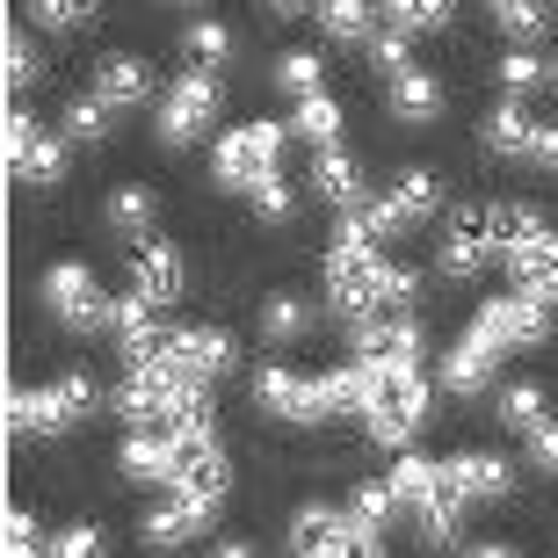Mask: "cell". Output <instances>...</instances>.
<instances>
[{
    "instance_id": "1",
    "label": "cell",
    "mask_w": 558,
    "mask_h": 558,
    "mask_svg": "<svg viewBox=\"0 0 558 558\" xmlns=\"http://www.w3.org/2000/svg\"><path fill=\"white\" fill-rule=\"evenodd\" d=\"M421 290V269H407V262H385V247H377V232L355 218V210H341V226H333L327 240V298L341 312H399L414 305Z\"/></svg>"
},
{
    "instance_id": "2",
    "label": "cell",
    "mask_w": 558,
    "mask_h": 558,
    "mask_svg": "<svg viewBox=\"0 0 558 558\" xmlns=\"http://www.w3.org/2000/svg\"><path fill=\"white\" fill-rule=\"evenodd\" d=\"M392 494H399V508H407L435 544H450L457 522H464V508H472L464 478L450 472V457H442V464H428V457H399V464H392Z\"/></svg>"
},
{
    "instance_id": "3",
    "label": "cell",
    "mask_w": 558,
    "mask_h": 558,
    "mask_svg": "<svg viewBox=\"0 0 558 558\" xmlns=\"http://www.w3.org/2000/svg\"><path fill=\"white\" fill-rule=\"evenodd\" d=\"M355 421L371 428V442H407V435L428 421V377L414 363H371V385H363V407Z\"/></svg>"
},
{
    "instance_id": "4",
    "label": "cell",
    "mask_w": 558,
    "mask_h": 558,
    "mask_svg": "<svg viewBox=\"0 0 558 558\" xmlns=\"http://www.w3.org/2000/svg\"><path fill=\"white\" fill-rule=\"evenodd\" d=\"M232 486V457L218 450L210 428H174L167 435V464H160V494H189V500H226Z\"/></svg>"
},
{
    "instance_id": "5",
    "label": "cell",
    "mask_w": 558,
    "mask_h": 558,
    "mask_svg": "<svg viewBox=\"0 0 558 558\" xmlns=\"http://www.w3.org/2000/svg\"><path fill=\"white\" fill-rule=\"evenodd\" d=\"M95 407V377L87 371H65L51 385H29V392H8V428L15 435H59Z\"/></svg>"
},
{
    "instance_id": "6",
    "label": "cell",
    "mask_w": 558,
    "mask_h": 558,
    "mask_svg": "<svg viewBox=\"0 0 558 558\" xmlns=\"http://www.w3.org/2000/svg\"><path fill=\"white\" fill-rule=\"evenodd\" d=\"M472 333L494 341L500 355L508 349H544V341H551V305L530 298V290H500V298H486V305L472 312Z\"/></svg>"
},
{
    "instance_id": "7",
    "label": "cell",
    "mask_w": 558,
    "mask_h": 558,
    "mask_svg": "<svg viewBox=\"0 0 558 558\" xmlns=\"http://www.w3.org/2000/svg\"><path fill=\"white\" fill-rule=\"evenodd\" d=\"M283 131L290 124H240V131H226L218 138V153H210V174L226 189H254L262 174H276V160H283Z\"/></svg>"
},
{
    "instance_id": "8",
    "label": "cell",
    "mask_w": 558,
    "mask_h": 558,
    "mask_svg": "<svg viewBox=\"0 0 558 558\" xmlns=\"http://www.w3.org/2000/svg\"><path fill=\"white\" fill-rule=\"evenodd\" d=\"M44 305L59 312V327H73V333L117 327V305L102 298V283H95V269H87V262H59V269L44 276Z\"/></svg>"
},
{
    "instance_id": "9",
    "label": "cell",
    "mask_w": 558,
    "mask_h": 558,
    "mask_svg": "<svg viewBox=\"0 0 558 558\" xmlns=\"http://www.w3.org/2000/svg\"><path fill=\"white\" fill-rule=\"evenodd\" d=\"M435 204H442V182L414 167V174H399V182L385 189V196H363V204H355V218H363V226H371L377 240H392V232L421 226V218H428Z\"/></svg>"
},
{
    "instance_id": "10",
    "label": "cell",
    "mask_w": 558,
    "mask_h": 558,
    "mask_svg": "<svg viewBox=\"0 0 558 558\" xmlns=\"http://www.w3.org/2000/svg\"><path fill=\"white\" fill-rule=\"evenodd\" d=\"M355 355L363 363H421V349H428V327H421L414 312H355Z\"/></svg>"
},
{
    "instance_id": "11",
    "label": "cell",
    "mask_w": 558,
    "mask_h": 558,
    "mask_svg": "<svg viewBox=\"0 0 558 558\" xmlns=\"http://www.w3.org/2000/svg\"><path fill=\"white\" fill-rule=\"evenodd\" d=\"M254 399H262L276 421H327L333 414V385L327 377H298V371H283V363L254 371Z\"/></svg>"
},
{
    "instance_id": "12",
    "label": "cell",
    "mask_w": 558,
    "mask_h": 558,
    "mask_svg": "<svg viewBox=\"0 0 558 558\" xmlns=\"http://www.w3.org/2000/svg\"><path fill=\"white\" fill-rule=\"evenodd\" d=\"M210 117H218V73H210V65H189L182 81L167 87V102H160V138L189 145Z\"/></svg>"
},
{
    "instance_id": "13",
    "label": "cell",
    "mask_w": 558,
    "mask_h": 558,
    "mask_svg": "<svg viewBox=\"0 0 558 558\" xmlns=\"http://www.w3.org/2000/svg\"><path fill=\"white\" fill-rule=\"evenodd\" d=\"M8 167H15V182H37V189H51L65 174V145L51 138L44 124H29V117H8Z\"/></svg>"
},
{
    "instance_id": "14",
    "label": "cell",
    "mask_w": 558,
    "mask_h": 558,
    "mask_svg": "<svg viewBox=\"0 0 558 558\" xmlns=\"http://www.w3.org/2000/svg\"><path fill=\"white\" fill-rule=\"evenodd\" d=\"M232 333L226 327H167V355L160 363H174V371L189 377H226L232 371Z\"/></svg>"
},
{
    "instance_id": "15",
    "label": "cell",
    "mask_w": 558,
    "mask_h": 558,
    "mask_svg": "<svg viewBox=\"0 0 558 558\" xmlns=\"http://www.w3.org/2000/svg\"><path fill=\"white\" fill-rule=\"evenodd\" d=\"M117 349H124V363H131V371H138V363H160V355H167L160 305H153L145 290H131V298H117Z\"/></svg>"
},
{
    "instance_id": "16",
    "label": "cell",
    "mask_w": 558,
    "mask_h": 558,
    "mask_svg": "<svg viewBox=\"0 0 558 558\" xmlns=\"http://www.w3.org/2000/svg\"><path fill=\"white\" fill-rule=\"evenodd\" d=\"M210 530V500H189V494H167L153 515L138 522V537L153 544V551H182V544H196Z\"/></svg>"
},
{
    "instance_id": "17",
    "label": "cell",
    "mask_w": 558,
    "mask_h": 558,
    "mask_svg": "<svg viewBox=\"0 0 558 558\" xmlns=\"http://www.w3.org/2000/svg\"><path fill=\"white\" fill-rule=\"evenodd\" d=\"M508 262V276H515V290H530V298H544V305H558V232H530V240H515V247L500 254Z\"/></svg>"
},
{
    "instance_id": "18",
    "label": "cell",
    "mask_w": 558,
    "mask_h": 558,
    "mask_svg": "<svg viewBox=\"0 0 558 558\" xmlns=\"http://www.w3.org/2000/svg\"><path fill=\"white\" fill-rule=\"evenodd\" d=\"M290 551H363V530H355V515H341V508H298L290 515Z\"/></svg>"
},
{
    "instance_id": "19",
    "label": "cell",
    "mask_w": 558,
    "mask_h": 558,
    "mask_svg": "<svg viewBox=\"0 0 558 558\" xmlns=\"http://www.w3.org/2000/svg\"><path fill=\"white\" fill-rule=\"evenodd\" d=\"M385 109H392L399 124H435V117H442V87H435V73H421V65H392V73H385Z\"/></svg>"
},
{
    "instance_id": "20",
    "label": "cell",
    "mask_w": 558,
    "mask_h": 558,
    "mask_svg": "<svg viewBox=\"0 0 558 558\" xmlns=\"http://www.w3.org/2000/svg\"><path fill=\"white\" fill-rule=\"evenodd\" d=\"M182 254L167 247V240H138V247H131V290H145V298H153V305H174V298H182Z\"/></svg>"
},
{
    "instance_id": "21",
    "label": "cell",
    "mask_w": 558,
    "mask_h": 558,
    "mask_svg": "<svg viewBox=\"0 0 558 558\" xmlns=\"http://www.w3.org/2000/svg\"><path fill=\"white\" fill-rule=\"evenodd\" d=\"M486 254H494L486 210H457V218H450V240H442V276H457V283H472V276L486 269Z\"/></svg>"
},
{
    "instance_id": "22",
    "label": "cell",
    "mask_w": 558,
    "mask_h": 558,
    "mask_svg": "<svg viewBox=\"0 0 558 558\" xmlns=\"http://www.w3.org/2000/svg\"><path fill=\"white\" fill-rule=\"evenodd\" d=\"M494 363H500V349L494 341H478V333H464L450 355H442V385H450L457 399H478L486 385H494Z\"/></svg>"
},
{
    "instance_id": "23",
    "label": "cell",
    "mask_w": 558,
    "mask_h": 558,
    "mask_svg": "<svg viewBox=\"0 0 558 558\" xmlns=\"http://www.w3.org/2000/svg\"><path fill=\"white\" fill-rule=\"evenodd\" d=\"M537 138H544V117H530L515 95L486 117V145H494V153H508V160H530V153H537Z\"/></svg>"
},
{
    "instance_id": "24",
    "label": "cell",
    "mask_w": 558,
    "mask_h": 558,
    "mask_svg": "<svg viewBox=\"0 0 558 558\" xmlns=\"http://www.w3.org/2000/svg\"><path fill=\"white\" fill-rule=\"evenodd\" d=\"M312 189H319L333 210H355V204H363V167H355L341 145H319V160H312Z\"/></svg>"
},
{
    "instance_id": "25",
    "label": "cell",
    "mask_w": 558,
    "mask_h": 558,
    "mask_svg": "<svg viewBox=\"0 0 558 558\" xmlns=\"http://www.w3.org/2000/svg\"><path fill=\"white\" fill-rule=\"evenodd\" d=\"M95 95H102L109 109L153 102V65H145V59H102V73H95Z\"/></svg>"
},
{
    "instance_id": "26",
    "label": "cell",
    "mask_w": 558,
    "mask_h": 558,
    "mask_svg": "<svg viewBox=\"0 0 558 558\" xmlns=\"http://www.w3.org/2000/svg\"><path fill=\"white\" fill-rule=\"evenodd\" d=\"M349 515H355V530H363V558L385 544V522L399 515V494H392V478H363L355 486V500H349Z\"/></svg>"
},
{
    "instance_id": "27",
    "label": "cell",
    "mask_w": 558,
    "mask_h": 558,
    "mask_svg": "<svg viewBox=\"0 0 558 558\" xmlns=\"http://www.w3.org/2000/svg\"><path fill=\"white\" fill-rule=\"evenodd\" d=\"M312 15L333 44H371L377 37V8L371 0H312Z\"/></svg>"
},
{
    "instance_id": "28",
    "label": "cell",
    "mask_w": 558,
    "mask_h": 558,
    "mask_svg": "<svg viewBox=\"0 0 558 558\" xmlns=\"http://www.w3.org/2000/svg\"><path fill=\"white\" fill-rule=\"evenodd\" d=\"M450 472L464 478V494L472 500H500L508 486H515V472H508V457H486V450H457Z\"/></svg>"
},
{
    "instance_id": "29",
    "label": "cell",
    "mask_w": 558,
    "mask_h": 558,
    "mask_svg": "<svg viewBox=\"0 0 558 558\" xmlns=\"http://www.w3.org/2000/svg\"><path fill=\"white\" fill-rule=\"evenodd\" d=\"M377 15H385V29H399V37H428V29L450 22V0H377Z\"/></svg>"
},
{
    "instance_id": "30",
    "label": "cell",
    "mask_w": 558,
    "mask_h": 558,
    "mask_svg": "<svg viewBox=\"0 0 558 558\" xmlns=\"http://www.w3.org/2000/svg\"><path fill=\"white\" fill-rule=\"evenodd\" d=\"M290 131H298L305 145H333V138H341V102H333V95H298Z\"/></svg>"
},
{
    "instance_id": "31",
    "label": "cell",
    "mask_w": 558,
    "mask_h": 558,
    "mask_svg": "<svg viewBox=\"0 0 558 558\" xmlns=\"http://www.w3.org/2000/svg\"><path fill=\"white\" fill-rule=\"evenodd\" d=\"M305 327H312V305H305V298H290V290H276L269 305H262V333H269L276 349H290V341H298Z\"/></svg>"
},
{
    "instance_id": "32",
    "label": "cell",
    "mask_w": 558,
    "mask_h": 558,
    "mask_svg": "<svg viewBox=\"0 0 558 558\" xmlns=\"http://www.w3.org/2000/svg\"><path fill=\"white\" fill-rule=\"evenodd\" d=\"M544 414H551V407H544V385H530V377H522V385H500V428L530 435Z\"/></svg>"
},
{
    "instance_id": "33",
    "label": "cell",
    "mask_w": 558,
    "mask_h": 558,
    "mask_svg": "<svg viewBox=\"0 0 558 558\" xmlns=\"http://www.w3.org/2000/svg\"><path fill=\"white\" fill-rule=\"evenodd\" d=\"M145 226H153V189H138V182L109 189V232H124V240H138Z\"/></svg>"
},
{
    "instance_id": "34",
    "label": "cell",
    "mask_w": 558,
    "mask_h": 558,
    "mask_svg": "<svg viewBox=\"0 0 558 558\" xmlns=\"http://www.w3.org/2000/svg\"><path fill=\"white\" fill-rule=\"evenodd\" d=\"M182 51H189V65H232V29L226 22H189V37H182Z\"/></svg>"
},
{
    "instance_id": "35",
    "label": "cell",
    "mask_w": 558,
    "mask_h": 558,
    "mask_svg": "<svg viewBox=\"0 0 558 558\" xmlns=\"http://www.w3.org/2000/svg\"><path fill=\"white\" fill-rule=\"evenodd\" d=\"M537 226H544V218H537L530 204H486V232H494V254H508L515 240H530Z\"/></svg>"
},
{
    "instance_id": "36",
    "label": "cell",
    "mask_w": 558,
    "mask_h": 558,
    "mask_svg": "<svg viewBox=\"0 0 558 558\" xmlns=\"http://www.w3.org/2000/svg\"><path fill=\"white\" fill-rule=\"evenodd\" d=\"M109 117H117V109H109L102 95H73V102H65V131H73L81 145L109 138Z\"/></svg>"
},
{
    "instance_id": "37",
    "label": "cell",
    "mask_w": 558,
    "mask_h": 558,
    "mask_svg": "<svg viewBox=\"0 0 558 558\" xmlns=\"http://www.w3.org/2000/svg\"><path fill=\"white\" fill-rule=\"evenodd\" d=\"M494 15H500V29H508L515 44H530V37H544L551 8H544V0H494Z\"/></svg>"
},
{
    "instance_id": "38",
    "label": "cell",
    "mask_w": 558,
    "mask_h": 558,
    "mask_svg": "<svg viewBox=\"0 0 558 558\" xmlns=\"http://www.w3.org/2000/svg\"><path fill=\"white\" fill-rule=\"evenodd\" d=\"M29 15L44 29H87V22L102 15V0H29Z\"/></svg>"
},
{
    "instance_id": "39",
    "label": "cell",
    "mask_w": 558,
    "mask_h": 558,
    "mask_svg": "<svg viewBox=\"0 0 558 558\" xmlns=\"http://www.w3.org/2000/svg\"><path fill=\"white\" fill-rule=\"evenodd\" d=\"M319 73H327V65L312 59V51H283V59H276V87H283V95H319Z\"/></svg>"
},
{
    "instance_id": "40",
    "label": "cell",
    "mask_w": 558,
    "mask_h": 558,
    "mask_svg": "<svg viewBox=\"0 0 558 558\" xmlns=\"http://www.w3.org/2000/svg\"><path fill=\"white\" fill-rule=\"evenodd\" d=\"M247 196H254V210H262L269 226H283V218H290V204H298V196H290V182H283V174H262V182H254Z\"/></svg>"
},
{
    "instance_id": "41",
    "label": "cell",
    "mask_w": 558,
    "mask_h": 558,
    "mask_svg": "<svg viewBox=\"0 0 558 558\" xmlns=\"http://www.w3.org/2000/svg\"><path fill=\"white\" fill-rule=\"evenodd\" d=\"M500 81H508V95H530V87L551 81V73H544V65L530 59V51H508V59H500Z\"/></svg>"
},
{
    "instance_id": "42",
    "label": "cell",
    "mask_w": 558,
    "mask_h": 558,
    "mask_svg": "<svg viewBox=\"0 0 558 558\" xmlns=\"http://www.w3.org/2000/svg\"><path fill=\"white\" fill-rule=\"evenodd\" d=\"M37 73H44V65H37V51L22 44V29H8V87H15V95H22V87L37 81Z\"/></svg>"
},
{
    "instance_id": "43",
    "label": "cell",
    "mask_w": 558,
    "mask_h": 558,
    "mask_svg": "<svg viewBox=\"0 0 558 558\" xmlns=\"http://www.w3.org/2000/svg\"><path fill=\"white\" fill-rule=\"evenodd\" d=\"M530 464H537V472H551L558 478V421L544 414L537 428H530Z\"/></svg>"
},
{
    "instance_id": "44",
    "label": "cell",
    "mask_w": 558,
    "mask_h": 558,
    "mask_svg": "<svg viewBox=\"0 0 558 558\" xmlns=\"http://www.w3.org/2000/svg\"><path fill=\"white\" fill-rule=\"evenodd\" d=\"M95 544H102V530H87V522H73L65 537H51V551H59V558H87Z\"/></svg>"
},
{
    "instance_id": "45",
    "label": "cell",
    "mask_w": 558,
    "mask_h": 558,
    "mask_svg": "<svg viewBox=\"0 0 558 558\" xmlns=\"http://www.w3.org/2000/svg\"><path fill=\"white\" fill-rule=\"evenodd\" d=\"M371 59L385 65V73H392V65H407V37H399V29H377V37H371Z\"/></svg>"
},
{
    "instance_id": "46",
    "label": "cell",
    "mask_w": 558,
    "mask_h": 558,
    "mask_svg": "<svg viewBox=\"0 0 558 558\" xmlns=\"http://www.w3.org/2000/svg\"><path fill=\"white\" fill-rule=\"evenodd\" d=\"M37 544V522L22 515V508H8V551H29Z\"/></svg>"
},
{
    "instance_id": "47",
    "label": "cell",
    "mask_w": 558,
    "mask_h": 558,
    "mask_svg": "<svg viewBox=\"0 0 558 558\" xmlns=\"http://www.w3.org/2000/svg\"><path fill=\"white\" fill-rule=\"evenodd\" d=\"M530 167H558V124H544V138H537V153H530Z\"/></svg>"
},
{
    "instance_id": "48",
    "label": "cell",
    "mask_w": 558,
    "mask_h": 558,
    "mask_svg": "<svg viewBox=\"0 0 558 558\" xmlns=\"http://www.w3.org/2000/svg\"><path fill=\"white\" fill-rule=\"evenodd\" d=\"M312 0H269V15H305Z\"/></svg>"
},
{
    "instance_id": "49",
    "label": "cell",
    "mask_w": 558,
    "mask_h": 558,
    "mask_svg": "<svg viewBox=\"0 0 558 558\" xmlns=\"http://www.w3.org/2000/svg\"><path fill=\"white\" fill-rule=\"evenodd\" d=\"M551 87H558V65H551Z\"/></svg>"
},
{
    "instance_id": "50",
    "label": "cell",
    "mask_w": 558,
    "mask_h": 558,
    "mask_svg": "<svg viewBox=\"0 0 558 558\" xmlns=\"http://www.w3.org/2000/svg\"><path fill=\"white\" fill-rule=\"evenodd\" d=\"M189 8H196V0H189Z\"/></svg>"
}]
</instances>
